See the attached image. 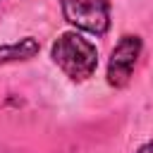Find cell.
Segmentation results:
<instances>
[{
    "label": "cell",
    "instance_id": "cell-1",
    "mask_svg": "<svg viewBox=\"0 0 153 153\" xmlns=\"http://www.w3.org/2000/svg\"><path fill=\"white\" fill-rule=\"evenodd\" d=\"M50 60L69 81L81 84L98 69V48L81 31H62L50 45Z\"/></svg>",
    "mask_w": 153,
    "mask_h": 153
},
{
    "label": "cell",
    "instance_id": "cell-2",
    "mask_svg": "<svg viewBox=\"0 0 153 153\" xmlns=\"http://www.w3.org/2000/svg\"><path fill=\"white\" fill-rule=\"evenodd\" d=\"M60 12L74 31L96 38L110 31V0H60Z\"/></svg>",
    "mask_w": 153,
    "mask_h": 153
},
{
    "label": "cell",
    "instance_id": "cell-3",
    "mask_svg": "<svg viewBox=\"0 0 153 153\" xmlns=\"http://www.w3.org/2000/svg\"><path fill=\"white\" fill-rule=\"evenodd\" d=\"M143 53V41L136 33H124L120 36V41L115 43V48L110 50L108 57V67H105V81L112 88H124L136 69V62Z\"/></svg>",
    "mask_w": 153,
    "mask_h": 153
},
{
    "label": "cell",
    "instance_id": "cell-4",
    "mask_svg": "<svg viewBox=\"0 0 153 153\" xmlns=\"http://www.w3.org/2000/svg\"><path fill=\"white\" fill-rule=\"evenodd\" d=\"M41 43L36 36H22L12 43L0 45V67L2 65H17V62H29L38 55Z\"/></svg>",
    "mask_w": 153,
    "mask_h": 153
},
{
    "label": "cell",
    "instance_id": "cell-5",
    "mask_svg": "<svg viewBox=\"0 0 153 153\" xmlns=\"http://www.w3.org/2000/svg\"><path fill=\"white\" fill-rule=\"evenodd\" d=\"M134 153H153V139H148V141H143Z\"/></svg>",
    "mask_w": 153,
    "mask_h": 153
},
{
    "label": "cell",
    "instance_id": "cell-6",
    "mask_svg": "<svg viewBox=\"0 0 153 153\" xmlns=\"http://www.w3.org/2000/svg\"><path fill=\"white\" fill-rule=\"evenodd\" d=\"M0 2H2V0H0Z\"/></svg>",
    "mask_w": 153,
    "mask_h": 153
}]
</instances>
